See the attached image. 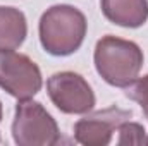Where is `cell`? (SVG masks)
I'll list each match as a JSON object with an SVG mask.
<instances>
[{
	"mask_svg": "<svg viewBox=\"0 0 148 146\" xmlns=\"http://www.w3.org/2000/svg\"><path fill=\"white\" fill-rule=\"evenodd\" d=\"M88 23L84 14L69 3L48 7L38 24V35L43 50L53 57H67L77 52L84 41Z\"/></svg>",
	"mask_w": 148,
	"mask_h": 146,
	"instance_id": "6da1fadb",
	"label": "cell"
},
{
	"mask_svg": "<svg viewBox=\"0 0 148 146\" xmlns=\"http://www.w3.org/2000/svg\"><path fill=\"white\" fill-rule=\"evenodd\" d=\"M93 62L98 76L107 84L127 88L140 76L145 55L138 43L107 35L97 41Z\"/></svg>",
	"mask_w": 148,
	"mask_h": 146,
	"instance_id": "7a4b0ae2",
	"label": "cell"
},
{
	"mask_svg": "<svg viewBox=\"0 0 148 146\" xmlns=\"http://www.w3.org/2000/svg\"><path fill=\"white\" fill-rule=\"evenodd\" d=\"M12 138L17 146H53L60 141V131L47 108L28 98L16 105Z\"/></svg>",
	"mask_w": 148,
	"mask_h": 146,
	"instance_id": "3957f363",
	"label": "cell"
},
{
	"mask_svg": "<svg viewBox=\"0 0 148 146\" xmlns=\"http://www.w3.org/2000/svg\"><path fill=\"white\" fill-rule=\"evenodd\" d=\"M47 93L52 103L67 115H84L95 108L97 98L90 83L77 72L62 71L47 79Z\"/></svg>",
	"mask_w": 148,
	"mask_h": 146,
	"instance_id": "277c9868",
	"label": "cell"
},
{
	"mask_svg": "<svg viewBox=\"0 0 148 146\" xmlns=\"http://www.w3.org/2000/svg\"><path fill=\"white\" fill-rule=\"evenodd\" d=\"M43 86L41 71L24 53L0 50V88L17 100H28Z\"/></svg>",
	"mask_w": 148,
	"mask_h": 146,
	"instance_id": "5b68a950",
	"label": "cell"
},
{
	"mask_svg": "<svg viewBox=\"0 0 148 146\" xmlns=\"http://www.w3.org/2000/svg\"><path fill=\"white\" fill-rule=\"evenodd\" d=\"M131 112L109 107L105 110L90 113L74 124V139L84 146H107L112 141L117 127L129 120Z\"/></svg>",
	"mask_w": 148,
	"mask_h": 146,
	"instance_id": "8992f818",
	"label": "cell"
},
{
	"mask_svg": "<svg viewBox=\"0 0 148 146\" xmlns=\"http://www.w3.org/2000/svg\"><path fill=\"white\" fill-rule=\"evenodd\" d=\"M102 14L112 24L141 28L148 21V0H100Z\"/></svg>",
	"mask_w": 148,
	"mask_h": 146,
	"instance_id": "52a82bcc",
	"label": "cell"
},
{
	"mask_svg": "<svg viewBox=\"0 0 148 146\" xmlns=\"http://www.w3.org/2000/svg\"><path fill=\"white\" fill-rule=\"evenodd\" d=\"M28 36L26 16L16 7L0 5V50H17Z\"/></svg>",
	"mask_w": 148,
	"mask_h": 146,
	"instance_id": "ba28073f",
	"label": "cell"
},
{
	"mask_svg": "<svg viewBox=\"0 0 148 146\" xmlns=\"http://www.w3.org/2000/svg\"><path fill=\"white\" fill-rule=\"evenodd\" d=\"M117 132H119V139H117V145L124 146V145H148V136L147 131L141 124L138 122H131V120H124L119 127H117Z\"/></svg>",
	"mask_w": 148,
	"mask_h": 146,
	"instance_id": "9c48e42d",
	"label": "cell"
},
{
	"mask_svg": "<svg viewBox=\"0 0 148 146\" xmlns=\"http://www.w3.org/2000/svg\"><path fill=\"white\" fill-rule=\"evenodd\" d=\"M126 89V96L136 102L148 119V74H145L143 77H136L134 83H131Z\"/></svg>",
	"mask_w": 148,
	"mask_h": 146,
	"instance_id": "30bf717a",
	"label": "cell"
},
{
	"mask_svg": "<svg viewBox=\"0 0 148 146\" xmlns=\"http://www.w3.org/2000/svg\"><path fill=\"white\" fill-rule=\"evenodd\" d=\"M2 117H3V108H2V102H0V122H2Z\"/></svg>",
	"mask_w": 148,
	"mask_h": 146,
	"instance_id": "8fae6325",
	"label": "cell"
},
{
	"mask_svg": "<svg viewBox=\"0 0 148 146\" xmlns=\"http://www.w3.org/2000/svg\"><path fill=\"white\" fill-rule=\"evenodd\" d=\"M0 141H2V139H0Z\"/></svg>",
	"mask_w": 148,
	"mask_h": 146,
	"instance_id": "7c38bea8",
	"label": "cell"
}]
</instances>
